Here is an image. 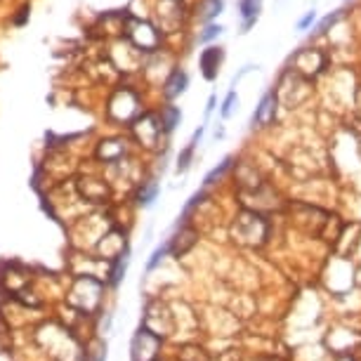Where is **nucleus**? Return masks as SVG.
Here are the masks:
<instances>
[{
	"instance_id": "1",
	"label": "nucleus",
	"mask_w": 361,
	"mask_h": 361,
	"mask_svg": "<svg viewBox=\"0 0 361 361\" xmlns=\"http://www.w3.org/2000/svg\"><path fill=\"white\" fill-rule=\"evenodd\" d=\"M161 354V335L154 330L140 326L130 345V361H159Z\"/></svg>"
},
{
	"instance_id": "2",
	"label": "nucleus",
	"mask_w": 361,
	"mask_h": 361,
	"mask_svg": "<svg viewBox=\"0 0 361 361\" xmlns=\"http://www.w3.org/2000/svg\"><path fill=\"white\" fill-rule=\"evenodd\" d=\"M109 116L123 120V123H128L132 118H140V97L130 88L116 90L113 97L109 99Z\"/></svg>"
},
{
	"instance_id": "3",
	"label": "nucleus",
	"mask_w": 361,
	"mask_h": 361,
	"mask_svg": "<svg viewBox=\"0 0 361 361\" xmlns=\"http://www.w3.org/2000/svg\"><path fill=\"white\" fill-rule=\"evenodd\" d=\"M125 33H128V38L144 52H154L156 47H159V31H154V26H149L147 22L130 19Z\"/></svg>"
},
{
	"instance_id": "4",
	"label": "nucleus",
	"mask_w": 361,
	"mask_h": 361,
	"mask_svg": "<svg viewBox=\"0 0 361 361\" xmlns=\"http://www.w3.org/2000/svg\"><path fill=\"white\" fill-rule=\"evenodd\" d=\"M132 128H135L137 140H140L144 147H154L161 135V120H156L152 113H147V116L137 118V123L132 125Z\"/></svg>"
},
{
	"instance_id": "5",
	"label": "nucleus",
	"mask_w": 361,
	"mask_h": 361,
	"mask_svg": "<svg viewBox=\"0 0 361 361\" xmlns=\"http://www.w3.org/2000/svg\"><path fill=\"white\" fill-rule=\"evenodd\" d=\"M196 241H198V234L194 227H182L177 234H175V239L173 241H168V248H170V255L173 257H182L186 255L191 248L196 246Z\"/></svg>"
},
{
	"instance_id": "6",
	"label": "nucleus",
	"mask_w": 361,
	"mask_h": 361,
	"mask_svg": "<svg viewBox=\"0 0 361 361\" xmlns=\"http://www.w3.org/2000/svg\"><path fill=\"white\" fill-rule=\"evenodd\" d=\"M78 186H81V194L93 203H106V198H109V186L99 179H81Z\"/></svg>"
},
{
	"instance_id": "7",
	"label": "nucleus",
	"mask_w": 361,
	"mask_h": 361,
	"mask_svg": "<svg viewBox=\"0 0 361 361\" xmlns=\"http://www.w3.org/2000/svg\"><path fill=\"white\" fill-rule=\"evenodd\" d=\"M123 154H125V142L120 140H106L97 149V156L104 163H116V161L123 159Z\"/></svg>"
},
{
	"instance_id": "8",
	"label": "nucleus",
	"mask_w": 361,
	"mask_h": 361,
	"mask_svg": "<svg viewBox=\"0 0 361 361\" xmlns=\"http://www.w3.org/2000/svg\"><path fill=\"white\" fill-rule=\"evenodd\" d=\"M220 62H222V50H220V47H208V50H203L201 69H203V76H206L208 81H213V78L218 76Z\"/></svg>"
},
{
	"instance_id": "9",
	"label": "nucleus",
	"mask_w": 361,
	"mask_h": 361,
	"mask_svg": "<svg viewBox=\"0 0 361 361\" xmlns=\"http://www.w3.org/2000/svg\"><path fill=\"white\" fill-rule=\"evenodd\" d=\"M186 83H189V78H186V74L184 71H179V69H175L170 74V78H168L166 81V86H163V95L168 99H175V97H179V95L184 93L186 90Z\"/></svg>"
},
{
	"instance_id": "10",
	"label": "nucleus",
	"mask_w": 361,
	"mask_h": 361,
	"mask_svg": "<svg viewBox=\"0 0 361 361\" xmlns=\"http://www.w3.org/2000/svg\"><path fill=\"white\" fill-rule=\"evenodd\" d=\"M274 106H276V97H274V93H269V95H264L262 102H260V106H257V111H255V116H252V125H264V123H269L274 116Z\"/></svg>"
},
{
	"instance_id": "11",
	"label": "nucleus",
	"mask_w": 361,
	"mask_h": 361,
	"mask_svg": "<svg viewBox=\"0 0 361 361\" xmlns=\"http://www.w3.org/2000/svg\"><path fill=\"white\" fill-rule=\"evenodd\" d=\"M130 264V257H128V250L123 252V255H118L116 260H111V272H109V284L116 288L120 281L125 279V269H128Z\"/></svg>"
},
{
	"instance_id": "12",
	"label": "nucleus",
	"mask_w": 361,
	"mask_h": 361,
	"mask_svg": "<svg viewBox=\"0 0 361 361\" xmlns=\"http://www.w3.org/2000/svg\"><path fill=\"white\" fill-rule=\"evenodd\" d=\"M262 8V0H241V17H243V29H250V24L257 19Z\"/></svg>"
},
{
	"instance_id": "13",
	"label": "nucleus",
	"mask_w": 361,
	"mask_h": 361,
	"mask_svg": "<svg viewBox=\"0 0 361 361\" xmlns=\"http://www.w3.org/2000/svg\"><path fill=\"white\" fill-rule=\"evenodd\" d=\"M179 361H210V354L198 345H184L177 352Z\"/></svg>"
},
{
	"instance_id": "14",
	"label": "nucleus",
	"mask_w": 361,
	"mask_h": 361,
	"mask_svg": "<svg viewBox=\"0 0 361 361\" xmlns=\"http://www.w3.org/2000/svg\"><path fill=\"white\" fill-rule=\"evenodd\" d=\"M161 128H163L166 132L175 130L179 125V120H182V113H179L177 106H166L163 111H161Z\"/></svg>"
},
{
	"instance_id": "15",
	"label": "nucleus",
	"mask_w": 361,
	"mask_h": 361,
	"mask_svg": "<svg viewBox=\"0 0 361 361\" xmlns=\"http://www.w3.org/2000/svg\"><path fill=\"white\" fill-rule=\"evenodd\" d=\"M156 196H159V184L156 182L142 184L140 191H137V203H140V206H152L156 201Z\"/></svg>"
},
{
	"instance_id": "16",
	"label": "nucleus",
	"mask_w": 361,
	"mask_h": 361,
	"mask_svg": "<svg viewBox=\"0 0 361 361\" xmlns=\"http://www.w3.org/2000/svg\"><path fill=\"white\" fill-rule=\"evenodd\" d=\"M86 361H106V342L99 338H95L90 342L88 352H86Z\"/></svg>"
},
{
	"instance_id": "17",
	"label": "nucleus",
	"mask_w": 361,
	"mask_h": 361,
	"mask_svg": "<svg viewBox=\"0 0 361 361\" xmlns=\"http://www.w3.org/2000/svg\"><path fill=\"white\" fill-rule=\"evenodd\" d=\"M222 12V0H203L201 5V17L203 19H213Z\"/></svg>"
},
{
	"instance_id": "18",
	"label": "nucleus",
	"mask_w": 361,
	"mask_h": 361,
	"mask_svg": "<svg viewBox=\"0 0 361 361\" xmlns=\"http://www.w3.org/2000/svg\"><path fill=\"white\" fill-rule=\"evenodd\" d=\"M168 252H170V248H168V243L159 246V248H156V250L152 252V260L147 262V272H154V269L159 267V262H163V257L168 255Z\"/></svg>"
},
{
	"instance_id": "19",
	"label": "nucleus",
	"mask_w": 361,
	"mask_h": 361,
	"mask_svg": "<svg viewBox=\"0 0 361 361\" xmlns=\"http://www.w3.org/2000/svg\"><path fill=\"white\" fill-rule=\"evenodd\" d=\"M230 166H232V159H225L218 168H213V170H210L208 175H206V184H213L215 179H220L222 175H225V170H227Z\"/></svg>"
},
{
	"instance_id": "20",
	"label": "nucleus",
	"mask_w": 361,
	"mask_h": 361,
	"mask_svg": "<svg viewBox=\"0 0 361 361\" xmlns=\"http://www.w3.org/2000/svg\"><path fill=\"white\" fill-rule=\"evenodd\" d=\"M191 154H194V144H189V147L184 149L182 154H179V161H177V170L184 173L186 168H189V161H191Z\"/></svg>"
},
{
	"instance_id": "21",
	"label": "nucleus",
	"mask_w": 361,
	"mask_h": 361,
	"mask_svg": "<svg viewBox=\"0 0 361 361\" xmlns=\"http://www.w3.org/2000/svg\"><path fill=\"white\" fill-rule=\"evenodd\" d=\"M236 93H234V90H232V93L230 95H227V99H225V104H222V118H230L232 116V111H234V104H236Z\"/></svg>"
},
{
	"instance_id": "22",
	"label": "nucleus",
	"mask_w": 361,
	"mask_h": 361,
	"mask_svg": "<svg viewBox=\"0 0 361 361\" xmlns=\"http://www.w3.org/2000/svg\"><path fill=\"white\" fill-rule=\"evenodd\" d=\"M338 19H340V12H335L333 17H326V19H323L321 24H319V31H326V29H328V26H333V24L338 22Z\"/></svg>"
},
{
	"instance_id": "23",
	"label": "nucleus",
	"mask_w": 361,
	"mask_h": 361,
	"mask_svg": "<svg viewBox=\"0 0 361 361\" xmlns=\"http://www.w3.org/2000/svg\"><path fill=\"white\" fill-rule=\"evenodd\" d=\"M222 31V26H213V24H210V26L206 29V31L201 33V40H210V38H215V35H218Z\"/></svg>"
},
{
	"instance_id": "24",
	"label": "nucleus",
	"mask_w": 361,
	"mask_h": 361,
	"mask_svg": "<svg viewBox=\"0 0 361 361\" xmlns=\"http://www.w3.org/2000/svg\"><path fill=\"white\" fill-rule=\"evenodd\" d=\"M314 19H316V12H307V15L303 17V19H300L298 26H300V29H307V26H310V24L314 22Z\"/></svg>"
}]
</instances>
